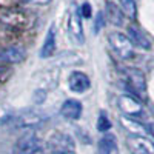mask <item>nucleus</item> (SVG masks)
Here are the masks:
<instances>
[{
    "label": "nucleus",
    "mask_w": 154,
    "mask_h": 154,
    "mask_svg": "<svg viewBox=\"0 0 154 154\" xmlns=\"http://www.w3.org/2000/svg\"><path fill=\"white\" fill-rule=\"evenodd\" d=\"M68 86L72 93L77 94H83L85 91H88L89 86H91V80L89 77L82 72V71H72L68 77Z\"/></svg>",
    "instance_id": "obj_8"
},
{
    "label": "nucleus",
    "mask_w": 154,
    "mask_h": 154,
    "mask_svg": "<svg viewBox=\"0 0 154 154\" xmlns=\"http://www.w3.org/2000/svg\"><path fill=\"white\" fill-rule=\"evenodd\" d=\"M145 128H146V131H148V133L152 136V139H154V123H148Z\"/></svg>",
    "instance_id": "obj_24"
},
{
    "label": "nucleus",
    "mask_w": 154,
    "mask_h": 154,
    "mask_svg": "<svg viewBox=\"0 0 154 154\" xmlns=\"http://www.w3.org/2000/svg\"><path fill=\"white\" fill-rule=\"evenodd\" d=\"M68 32L69 37L77 43V45H83L85 43V34H83V26H82V19L79 11H74L69 16L68 20Z\"/></svg>",
    "instance_id": "obj_9"
},
{
    "label": "nucleus",
    "mask_w": 154,
    "mask_h": 154,
    "mask_svg": "<svg viewBox=\"0 0 154 154\" xmlns=\"http://www.w3.org/2000/svg\"><path fill=\"white\" fill-rule=\"evenodd\" d=\"M97 154H119L117 139L114 134L106 133L105 136L100 137L97 143Z\"/></svg>",
    "instance_id": "obj_12"
},
{
    "label": "nucleus",
    "mask_w": 154,
    "mask_h": 154,
    "mask_svg": "<svg viewBox=\"0 0 154 154\" xmlns=\"http://www.w3.org/2000/svg\"><path fill=\"white\" fill-rule=\"evenodd\" d=\"M56 63L59 66H71V65H77L80 63V59L75 53H71V51H63L60 53L56 59Z\"/></svg>",
    "instance_id": "obj_16"
},
{
    "label": "nucleus",
    "mask_w": 154,
    "mask_h": 154,
    "mask_svg": "<svg viewBox=\"0 0 154 154\" xmlns=\"http://www.w3.org/2000/svg\"><path fill=\"white\" fill-rule=\"evenodd\" d=\"M97 130L100 133H108L111 130V120L106 111H100L97 117Z\"/></svg>",
    "instance_id": "obj_18"
},
{
    "label": "nucleus",
    "mask_w": 154,
    "mask_h": 154,
    "mask_svg": "<svg viewBox=\"0 0 154 154\" xmlns=\"http://www.w3.org/2000/svg\"><path fill=\"white\" fill-rule=\"evenodd\" d=\"M126 146L133 154H154V142L145 136L128 137Z\"/></svg>",
    "instance_id": "obj_7"
},
{
    "label": "nucleus",
    "mask_w": 154,
    "mask_h": 154,
    "mask_svg": "<svg viewBox=\"0 0 154 154\" xmlns=\"http://www.w3.org/2000/svg\"><path fill=\"white\" fill-rule=\"evenodd\" d=\"M128 37H130V40L133 42V45L142 48V49H149L151 48V42L149 38L145 35V32L142 29H139L137 26L131 25V26H128Z\"/></svg>",
    "instance_id": "obj_13"
},
{
    "label": "nucleus",
    "mask_w": 154,
    "mask_h": 154,
    "mask_svg": "<svg viewBox=\"0 0 154 154\" xmlns=\"http://www.w3.org/2000/svg\"><path fill=\"white\" fill-rule=\"evenodd\" d=\"M117 103H119V108L122 109V112L126 116V117L137 119L143 114V105L140 103V102L137 100V97H134V96L123 94V96L119 97Z\"/></svg>",
    "instance_id": "obj_6"
},
{
    "label": "nucleus",
    "mask_w": 154,
    "mask_h": 154,
    "mask_svg": "<svg viewBox=\"0 0 154 154\" xmlns=\"http://www.w3.org/2000/svg\"><path fill=\"white\" fill-rule=\"evenodd\" d=\"M48 120V116L35 108H28L19 111L16 114L6 116L2 120V123H6L9 128H14V130H34V128L43 125Z\"/></svg>",
    "instance_id": "obj_1"
},
{
    "label": "nucleus",
    "mask_w": 154,
    "mask_h": 154,
    "mask_svg": "<svg viewBox=\"0 0 154 154\" xmlns=\"http://www.w3.org/2000/svg\"><path fill=\"white\" fill-rule=\"evenodd\" d=\"M82 103L75 99H68L63 102V105L60 108V114L62 117H65L66 120H79L82 116Z\"/></svg>",
    "instance_id": "obj_10"
},
{
    "label": "nucleus",
    "mask_w": 154,
    "mask_h": 154,
    "mask_svg": "<svg viewBox=\"0 0 154 154\" xmlns=\"http://www.w3.org/2000/svg\"><path fill=\"white\" fill-rule=\"evenodd\" d=\"M23 5H34V6H45L48 3H51L53 0H19Z\"/></svg>",
    "instance_id": "obj_20"
},
{
    "label": "nucleus",
    "mask_w": 154,
    "mask_h": 154,
    "mask_svg": "<svg viewBox=\"0 0 154 154\" xmlns=\"http://www.w3.org/2000/svg\"><path fill=\"white\" fill-rule=\"evenodd\" d=\"M120 9L123 11V14L128 16L130 19H136L137 8L134 0H120Z\"/></svg>",
    "instance_id": "obj_19"
},
{
    "label": "nucleus",
    "mask_w": 154,
    "mask_h": 154,
    "mask_svg": "<svg viewBox=\"0 0 154 154\" xmlns=\"http://www.w3.org/2000/svg\"><path fill=\"white\" fill-rule=\"evenodd\" d=\"M105 14H106V20L114 25V26H123L125 23V14L120 9L119 5H116L111 0H106L105 3Z\"/></svg>",
    "instance_id": "obj_11"
},
{
    "label": "nucleus",
    "mask_w": 154,
    "mask_h": 154,
    "mask_svg": "<svg viewBox=\"0 0 154 154\" xmlns=\"http://www.w3.org/2000/svg\"><path fill=\"white\" fill-rule=\"evenodd\" d=\"M46 148L51 154H74L75 142L66 133H54L48 139Z\"/></svg>",
    "instance_id": "obj_4"
},
{
    "label": "nucleus",
    "mask_w": 154,
    "mask_h": 154,
    "mask_svg": "<svg viewBox=\"0 0 154 154\" xmlns=\"http://www.w3.org/2000/svg\"><path fill=\"white\" fill-rule=\"evenodd\" d=\"M102 25H103V16H102V12H99V16H97V23L94 25V32H99V31H100Z\"/></svg>",
    "instance_id": "obj_23"
},
{
    "label": "nucleus",
    "mask_w": 154,
    "mask_h": 154,
    "mask_svg": "<svg viewBox=\"0 0 154 154\" xmlns=\"http://www.w3.org/2000/svg\"><path fill=\"white\" fill-rule=\"evenodd\" d=\"M43 143L34 133H28L22 136L14 148H12V154H43Z\"/></svg>",
    "instance_id": "obj_5"
},
{
    "label": "nucleus",
    "mask_w": 154,
    "mask_h": 154,
    "mask_svg": "<svg viewBox=\"0 0 154 154\" xmlns=\"http://www.w3.org/2000/svg\"><path fill=\"white\" fill-rule=\"evenodd\" d=\"M45 99H46V93L43 91V89H42V91H35L34 93V102H35V103H42Z\"/></svg>",
    "instance_id": "obj_22"
},
{
    "label": "nucleus",
    "mask_w": 154,
    "mask_h": 154,
    "mask_svg": "<svg viewBox=\"0 0 154 154\" xmlns=\"http://www.w3.org/2000/svg\"><path fill=\"white\" fill-rule=\"evenodd\" d=\"M25 59V51L20 48H8L0 53V60L5 63H19Z\"/></svg>",
    "instance_id": "obj_15"
},
{
    "label": "nucleus",
    "mask_w": 154,
    "mask_h": 154,
    "mask_svg": "<svg viewBox=\"0 0 154 154\" xmlns=\"http://www.w3.org/2000/svg\"><path fill=\"white\" fill-rule=\"evenodd\" d=\"M0 72H2V68H0Z\"/></svg>",
    "instance_id": "obj_25"
},
{
    "label": "nucleus",
    "mask_w": 154,
    "mask_h": 154,
    "mask_svg": "<svg viewBox=\"0 0 154 154\" xmlns=\"http://www.w3.org/2000/svg\"><path fill=\"white\" fill-rule=\"evenodd\" d=\"M122 125L126 128V130H130L131 133H142V131H145L146 128L140 123V122H137L136 119H131V117H122Z\"/></svg>",
    "instance_id": "obj_17"
},
{
    "label": "nucleus",
    "mask_w": 154,
    "mask_h": 154,
    "mask_svg": "<svg viewBox=\"0 0 154 154\" xmlns=\"http://www.w3.org/2000/svg\"><path fill=\"white\" fill-rule=\"evenodd\" d=\"M108 43L112 53L122 60H130L134 57V45L130 40V37L122 32H109Z\"/></svg>",
    "instance_id": "obj_3"
},
{
    "label": "nucleus",
    "mask_w": 154,
    "mask_h": 154,
    "mask_svg": "<svg viewBox=\"0 0 154 154\" xmlns=\"http://www.w3.org/2000/svg\"><path fill=\"white\" fill-rule=\"evenodd\" d=\"M126 89L134 94L137 99H145L146 97V79L145 74L137 69V68H125L122 71Z\"/></svg>",
    "instance_id": "obj_2"
},
{
    "label": "nucleus",
    "mask_w": 154,
    "mask_h": 154,
    "mask_svg": "<svg viewBox=\"0 0 154 154\" xmlns=\"http://www.w3.org/2000/svg\"><path fill=\"white\" fill-rule=\"evenodd\" d=\"M54 51H56V28L51 26L46 32V37H45V42L42 45V49H40V57L42 59H49L54 56Z\"/></svg>",
    "instance_id": "obj_14"
},
{
    "label": "nucleus",
    "mask_w": 154,
    "mask_h": 154,
    "mask_svg": "<svg viewBox=\"0 0 154 154\" xmlns=\"http://www.w3.org/2000/svg\"><path fill=\"white\" fill-rule=\"evenodd\" d=\"M79 14H80V17H83V19H89V17H91V6H89V3H83V5H82Z\"/></svg>",
    "instance_id": "obj_21"
}]
</instances>
